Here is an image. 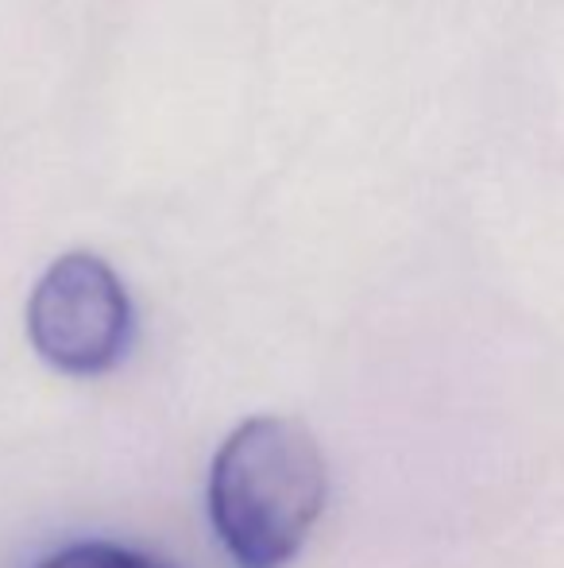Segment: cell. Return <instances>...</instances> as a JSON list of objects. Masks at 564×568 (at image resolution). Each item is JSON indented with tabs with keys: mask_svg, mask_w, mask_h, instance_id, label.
<instances>
[{
	"mask_svg": "<svg viewBox=\"0 0 564 568\" xmlns=\"http://www.w3.org/2000/svg\"><path fill=\"white\" fill-rule=\"evenodd\" d=\"M329 495L321 445L301 422L259 414L233 429L209 471V518L236 568H286Z\"/></svg>",
	"mask_w": 564,
	"mask_h": 568,
	"instance_id": "obj_1",
	"label": "cell"
},
{
	"mask_svg": "<svg viewBox=\"0 0 564 568\" xmlns=\"http://www.w3.org/2000/svg\"><path fill=\"white\" fill-rule=\"evenodd\" d=\"M28 333L59 372H109L132 337V302L121 275L93 252L59 255L31 291Z\"/></svg>",
	"mask_w": 564,
	"mask_h": 568,
	"instance_id": "obj_2",
	"label": "cell"
},
{
	"mask_svg": "<svg viewBox=\"0 0 564 568\" xmlns=\"http://www.w3.org/2000/svg\"><path fill=\"white\" fill-rule=\"evenodd\" d=\"M35 568H171V565L155 561L147 554H136V549L113 546V541H78V546L51 554Z\"/></svg>",
	"mask_w": 564,
	"mask_h": 568,
	"instance_id": "obj_3",
	"label": "cell"
}]
</instances>
